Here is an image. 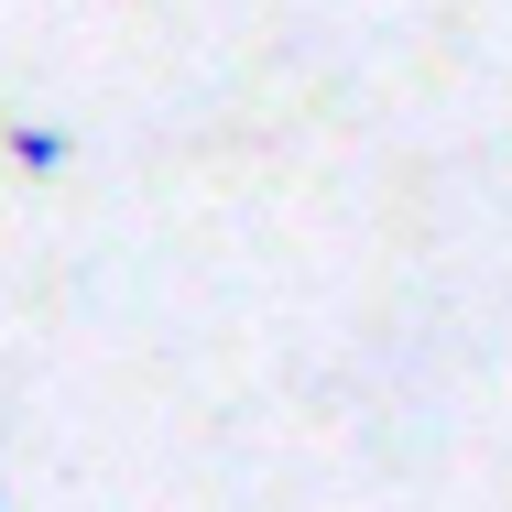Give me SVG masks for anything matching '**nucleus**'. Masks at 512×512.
<instances>
[{"mask_svg": "<svg viewBox=\"0 0 512 512\" xmlns=\"http://www.w3.org/2000/svg\"><path fill=\"white\" fill-rule=\"evenodd\" d=\"M0 153H11L22 175H66V164H77V131H55V120H0Z\"/></svg>", "mask_w": 512, "mask_h": 512, "instance_id": "f257e3e1", "label": "nucleus"}, {"mask_svg": "<svg viewBox=\"0 0 512 512\" xmlns=\"http://www.w3.org/2000/svg\"><path fill=\"white\" fill-rule=\"evenodd\" d=\"M0 512H11V502H0Z\"/></svg>", "mask_w": 512, "mask_h": 512, "instance_id": "f03ea898", "label": "nucleus"}]
</instances>
